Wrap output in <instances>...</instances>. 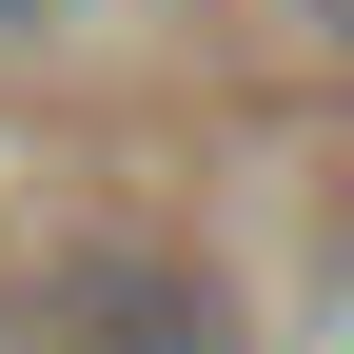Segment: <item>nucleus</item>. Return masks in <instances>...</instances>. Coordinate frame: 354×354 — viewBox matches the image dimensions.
<instances>
[{
    "mask_svg": "<svg viewBox=\"0 0 354 354\" xmlns=\"http://www.w3.org/2000/svg\"><path fill=\"white\" fill-rule=\"evenodd\" d=\"M39 354H236V335H216V295L177 276V256H99V276L59 295V335H39Z\"/></svg>",
    "mask_w": 354,
    "mask_h": 354,
    "instance_id": "f257e3e1",
    "label": "nucleus"
},
{
    "mask_svg": "<svg viewBox=\"0 0 354 354\" xmlns=\"http://www.w3.org/2000/svg\"><path fill=\"white\" fill-rule=\"evenodd\" d=\"M315 354H354V236H335V276H315Z\"/></svg>",
    "mask_w": 354,
    "mask_h": 354,
    "instance_id": "f03ea898",
    "label": "nucleus"
},
{
    "mask_svg": "<svg viewBox=\"0 0 354 354\" xmlns=\"http://www.w3.org/2000/svg\"><path fill=\"white\" fill-rule=\"evenodd\" d=\"M39 20H79V0H0V39H39Z\"/></svg>",
    "mask_w": 354,
    "mask_h": 354,
    "instance_id": "7ed1b4c3",
    "label": "nucleus"
},
{
    "mask_svg": "<svg viewBox=\"0 0 354 354\" xmlns=\"http://www.w3.org/2000/svg\"><path fill=\"white\" fill-rule=\"evenodd\" d=\"M295 20H315V39H335V59H354V0H295Z\"/></svg>",
    "mask_w": 354,
    "mask_h": 354,
    "instance_id": "20e7f679",
    "label": "nucleus"
}]
</instances>
